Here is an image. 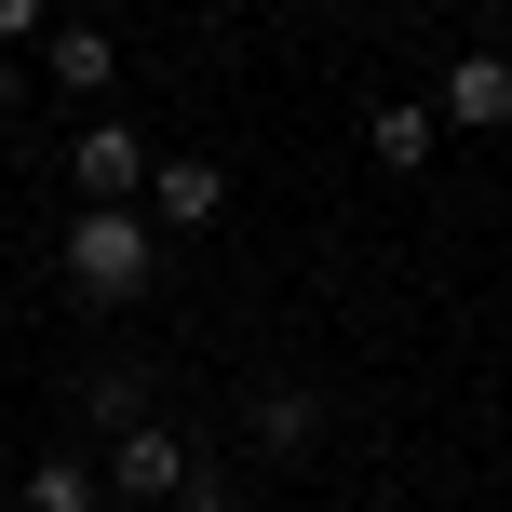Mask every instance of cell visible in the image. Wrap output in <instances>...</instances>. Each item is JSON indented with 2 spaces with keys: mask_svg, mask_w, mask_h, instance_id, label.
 <instances>
[{
  "mask_svg": "<svg viewBox=\"0 0 512 512\" xmlns=\"http://www.w3.org/2000/svg\"><path fill=\"white\" fill-rule=\"evenodd\" d=\"M81 405H95V418H108V432H135V418H149V378H135V364H108V378H95V391H81Z\"/></svg>",
  "mask_w": 512,
  "mask_h": 512,
  "instance_id": "30bf717a",
  "label": "cell"
},
{
  "mask_svg": "<svg viewBox=\"0 0 512 512\" xmlns=\"http://www.w3.org/2000/svg\"><path fill=\"white\" fill-rule=\"evenodd\" d=\"M418 14H459V0H418Z\"/></svg>",
  "mask_w": 512,
  "mask_h": 512,
  "instance_id": "4fadbf2b",
  "label": "cell"
},
{
  "mask_svg": "<svg viewBox=\"0 0 512 512\" xmlns=\"http://www.w3.org/2000/svg\"><path fill=\"white\" fill-rule=\"evenodd\" d=\"M216 203H230V176H216V162H149V230H216Z\"/></svg>",
  "mask_w": 512,
  "mask_h": 512,
  "instance_id": "5b68a950",
  "label": "cell"
},
{
  "mask_svg": "<svg viewBox=\"0 0 512 512\" xmlns=\"http://www.w3.org/2000/svg\"><path fill=\"white\" fill-rule=\"evenodd\" d=\"M14 95H27V68H14V54H0V122H14Z\"/></svg>",
  "mask_w": 512,
  "mask_h": 512,
  "instance_id": "7c38bea8",
  "label": "cell"
},
{
  "mask_svg": "<svg viewBox=\"0 0 512 512\" xmlns=\"http://www.w3.org/2000/svg\"><path fill=\"white\" fill-rule=\"evenodd\" d=\"M81 189H95V203H149V149H135V122H81Z\"/></svg>",
  "mask_w": 512,
  "mask_h": 512,
  "instance_id": "277c9868",
  "label": "cell"
},
{
  "mask_svg": "<svg viewBox=\"0 0 512 512\" xmlns=\"http://www.w3.org/2000/svg\"><path fill=\"white\" fill-rule=\"evenodd\" d=\"M432 135H445V122H432V95H391L378 122H364V149H378L391 176H418V162H432Z\"/></svg>",
  "mask_w": 512,
  "mask_h": 512,
  "instance_id": "ba28073f",
  "label": "cell"
},
{
  "mask_svg": "<svg viewBox=\"0 0 512 512\" xmlns=\"http://www.w3.org/2000/svg\"><path fill=\"white\" fill-rule=\"evenodd\" d=\"M149 270H162V230L135 203H81L68 216V283L81 297H149Z\"/></svg>",
  "mask_w": 512,
  "mask_h": 512,
  "instance_id": "6da1fadb",
  "label": "cell"
},
{
  "mask_svg": "<svg viewBox=\"0 0 512 512\" xmlns=\"http://www.w3.org/2000/svg\"><path fill=\"white\" fill-rule=\"evenodd\" d=\"M41 68L68 81V95H108V81H122V68H108V27H81V14H54V27H41Z\"/></svg>",
  "mask_w": 512,
  "mask_h": 512,
  "instance_id": "52a82bcc",
  "label": "cell"
},
{
  "mask_svg": "<svg viewBox=\"0 0 512 512\" xmlns=\"http://www.w3.org/2000/svg\"><path fill=\"white\" fill-rule=\"evenodd\" d=\"M189 486V445L162 432V418H135V432H108V512H149Z\"/></svg>",
  "mask_w": 512,
  "mask_h": 512,
  "instance_id": "7a4b0ae2",
  "label": "cell"
},
{
  "mask_svg": "<svg viewBox=\"0 0 512 512\" xmlns=\"http://www.w3.org/2000/svg\"><path fill=\"white\" fill-rule=\"evenodd\" d=\"M256 445H270V459H310V445H324V391L270 378V391H256Z\"/></svg>",
  "mask_w": 512,
  "mask_h": 512,
  "instance_id": "8992f818",
  "label": "cell"
},
{
  "mask_svg": "<svg viewBox=\"0 0 512 512\" xmlns=\"http://www.w3.org/2000/svg\"><path fill=\"white\" fill-rule=\"evenodd\" d=\"M432 122H459V135H499V122H512V54H459V68L432 81Z\"/></svg>",
  "mask_w": 512,
  "mask_h": 512,
  "instance_id": "3957f363",
  "label": "cell"
},
{
  "mask_svg": "<svg viewBox=\"0 0 512 512\" xmlns=\"http://www.w3.org/2000/svg\"><path fill=\"white\" fill-rule=\"evenodd\" d=\"M41 27H54V0H0V54H14V41H41Z\"/></svg>",
  "mask_w": 512,
  "mask_h": 512,
  "instance_id": "8fae6325",
  "label": "cell"
},
{
  "mask_svg": "<svg viewBox=\"0 0 512 512\" xmlns=\"http://www.w3.org/2000/svg\"><path fill=\"white\" fill-rule=\"evenodd\" d=\"M14 499H27V512H108V472H95V459H41Z\"/></svg>",
  "mask_w": 512,
  "mask_h": 512,
  "instance_id": "9c48e42d",
  "label": "cell"
}]
</instances>
